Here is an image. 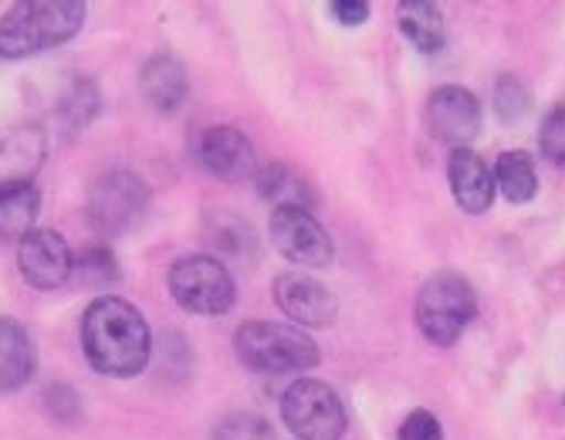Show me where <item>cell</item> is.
I'll return each instance as SVG.
<instances>
[{"label": "cell", "instance_id": "7402d4cb", "mask_svg": "<svg viewBox=\"0 0 565 440\" xmlns=\"http://www.w3.org/2000/svg\"><path fill=\"white\" fill-rule=\"evenodd\" d=\"M207 244L217 255H231V258H244L254 251V230L237 221V217H217L207 227Z\"/></svg>", "mask_w": 565, "mask_h": 440}, {"label": "cell", "instance_id": "8992f818", "mask_svg": "<svg viewBox=\"0 0 565 440\" xmlns=\"http://www.w3.org/2000/svg\"><path fill=\"white\" fill-rule=\"evenodd\" d=\"M281 417L298 440H342L349 427L339 394L322 379H295L281 397Z\"/></svg>", "mask_w": 565, "mask_h": 440}, {"label": "cell", "instance_id": "cb8c5ba5", "mask_svg": "<svg viewBox=\"0 0 565 440\" xmlns=\"http://www.w3.org/2000/svg\"><path fill=\"white\" fill-rule=\"evenodd\" d=\"M214 440H278V437H275V427L265 417L234 414L214 430Z\"/></svg>", "mask_w": 565, "mask_h": 440}, {"label": "cell", "instance_id": "52a82bcc", "mask_svg": "<svg viewBox=\"0 0 565 440\" xmlns=\"http://www.w3.org/2000/svg\"><path fill=\"white\" fill-rule=\"evenodd\" d=\"M88 221L106 234L132 230L149 211V186L132 170H109L88 186Z\"/></svg>", "mask_w": 565, "mask_h": 440}, {"label": "cell", "instance_id": "e0dca14e", "mask_svg": "<svg viewBox=\"0 0 565 440\" xmlns=\"http://www.w3.org/2000/svg\"><path fill=\"white\" fill-rule=\"evenodd\" d=\"M258 193L265 201H275V207H298L312 211L316 207V190L305 180L301 170H291L285 163H275L268 170H258Z\"/></svg>", "mask_w": 565, "mask_h": 440}, {"label": "cell", "instance_id": "6da1fadb", "mask_svg": "<svg viewBox=\"0 0 565 440\" xmlns=\"http://www.w3.org/2000/svg\"><path fill=\"white\" fill-rule=\"evenodd\" d=\"M82 350L98 373L136 376L149 363L152 332L146 315L132 302L119 296H102L82 315Z\"/></svg>", "mask_w": 565, "mask_h": 440}, {"label": "cell", "instance_id": "44dd1931", "mask_svg": "<svg viewBox=\"0 0 565 440\" xmlns=\"http://www.w3.org/2000/svg\"><path fill=\"white\" fill-rule=\"evenodd\" d=\"M95 116H98V85L92 78H72L58 99V122L68 132H78Z\"/></svg>", "mask_w": 565, "mask_h": 440}, {"label": "cell", "instance_id": "9a60e30c", "mask_svg": "<svg viewBox=\"0 0 565 440\" xmlns=\"http://www.w3.org/2000/svg\"><path fill=\"white\" fill-rule=\"evenodd\" d=\"M139 88H142V99L152 109H157L160 116H173L186 103L190 78H186V68L180 65V58H173V55H152L142 65Z\"/></svg>", "mask_w": 565, "mask_h": 440}, {"label": "cell", "instance_id": "7c38bea8", "mask_svg": "<svg viewBox=\"0 0 565 440\" xmlns=\"http://www.w3.org/2000/svg\"><path fill=\"white\" fill-rule=\"evenodd\" d=\"M427 126L440 142L468 150V142L481 132V103L468 88L440 85L427 103Z\"/></svg>", "mask_w": 565, "mask_h": 440}, {"label": "cell", "instance_id": "3957f363", "mask_svg": "<svg viewBox=\"0 0 565 440\" xmlns=\"http://www.w3.org/2000/svg\"><path fill=\"white\" fill-rule=\"evenodd\" d=\"M234 353L250 373H298L322 359L316 339L285 322H244L234 332Z\"/></svg>", "mask_w": 565, "mask_h": 440}, {"label": "cell", "instance_id": "d6986e66", "mask_svg": "<svg viewBox=\"0 0 565 440\" xmlns=\"http://www.w3.org/2000/svg\"><path fill=\"white\" fill-rule=\"evenodd\" d=\"M494 183L511 204H529L539 190V173H535V160L525 150H511L501 153L494 163Z\"/></svg>", "mask_w": 565, "mask_h": 440}, {"label": "cell", "instance_id": "ac0fdd59", "mask_svg": "<svg viewBox=\"0 0 565 440\" xmlns=\"http://www.w3.org/2000/svg\"><path fill=\"white\" fill-rule=\"evenodd\" d=\"M396 21H399V31L406 34V41L414 44L417 52L434 55L444 47V18L430 0H403L396 8Z\"/></svg>", "mask_w": 565, "mask_h": 440}, {"label": "cell", "instance_id": "83f0119b", "mask_svg": "<svg viewBox=\"0 0 565 440\" xmlns=\"http://www.w3.org/2000/svg\"><path fill=\"white\" fill-rule=\"evenodd\" d=\"M542 146L555 163H565V106H558L542 129Z\"/></svg>", "mask_w": 565, "mask_h": 440}, {"label": "cell", "instance_id": "4316f807", "mask_svg": "<svg viewBox=\"0 0 565 440\" xmlns=\"http://www.w3.org/2000/svg\"><path fill=\"white\" fill-rule=\"evenodd\" d=\"M44 404H47V410L55 414L58 420H75L82 414V404H78L75 389L68 383H51L44 389Z\"/></svg>", "mask_w": 565, "mask_h": 440}, {"label": "cell", "instance_id": "2e32d148", "mask_svg": "<svg viewBox=\"0 0 565 440\" xmlns=\"http://www.w3.org/2000/svg\"><path fill=\"white\" fill-rule=\"evenodd\" d=\"M38 366L34 342L18 319L0 315V394H14L28 386Z\"/></svg>", "mask_w": 565, "mask_h": 440}, {"label": "cell", "instance_id": "4fadbf2b", "mask_svg": "<svg viewBox=\"0 0 565 440\" xmlns=\"http://www.w3.org/2000/svg\"><path fill=\"white\" fill-rule=\"evenodd\" d=\"M275 302H278V309L288 319H295L298 325H312V329H326L339 315V302H335L332 291L322 281L308 278L301 271L278 275V281H275Z\"/></svg>", "mask_w": 565, "mask_h": 440}, {"label": "cell", "instance_id": "277c9868", "mask_svg": "<svg viewBox=\"0 0 565 440\" xmlns=\"http://www.w3.org/2000/svg\"><path fill=\"white\" fill-rule=\"evenodd\" d=\"M478 312V296L468 285V278H460L454 271H440L424 281L420 296H417V329L430 342V346H454V342L465 335Z\"/></svg>", "mask_w": 565, "mask_h": 440}, {"label": "cell", "instance_id": "f1b7e54d", "mask_svg": "<svg viewBox=\"0 0 565 440\" xmlns=\"http://www.w3.org/2000/svg\"><path fill=\"white\" fill-rule=\"evenodd\" d=\"M329 11H332L335 21H342V24H349V28L370 21V4H366V0H332Z\"/></svg>", "mask_w": 565, "mask_h": 440}, {"label": "cell", "instance_id": "484cf974", "mask_svg": "<svg viewBox=\"0 0 565 440\" xmlns=\"http://www.w3.org/2000/svg\"><path fill=\"white\" fill-rule=\"evenodd\" d=\"M396 440H444V427L430 410H409L396 430Z\"/></svg>", "mask_w": 565, "mask_h": 440}, {"label": "cell", "instance_id": "d4e9b609", "mask_svg": "<svg viewBox=\"0 0 565 440\" xmlns=\"http://www.w3.org/2000/svg\"><path fill=\"white\" fill-rule=\"evenodd\" d=\"M532 99H529V88L515 78V75H504L494 88V109L504 122H515L529 112Z\"/></svg>", "mask_w": 565, "mask_h": 440}, {"label": "cell", "instance_id": "9c48e42d", "mask_svg": "<svg viewBox=\"0 0 565 440\" xmlns=\"http://www.w3.org/2000/svg\"><path fill=\"white\" fill-rule=\"evenodd\" d=\"M18 268L24 281L38 291H55L62 288L72 271H75V251L68 240L55 230L34 227L21 244H18Z\"/></svg>", "mask_w": 565, "mask_h": 440}, {"label": "cell", "instance_id": "8fae6325", "mask_svg": "<svg viewBox=\"0 0 565 440\" xmlns=\"http://www.w3.org/2000/svg\"><path fill=\"white\" fill-rule=\"evenodd\" d=\"M196 157L203 170L221 183L258 180V153H254L250 139L234 126H211L196 142Z\"/></svg>", "mask_w": 565, "mask_h": 440}, {"label": "cell", "instance_id": "5bb4252c", "mask_svg": "<svg viewBox=\"0 0 565 440\" xmlns=\"http://www.w3.org/2000/svg\"><path fill=\"white\" fill-rule=\"evenodd\" d=\"M450 190L460 211L484 214L494 204V170L475 150H454L447 163Z\"/></svg>", "mask_w": 565, "mask_h": 440}, {"label": "cell", "instance_id": "ba28073f", "mask_svg": "<svg viewBox=\"0 0 565 440\" xmlns=\"http://www.w3.org/2000/svg\"><path fill=\"white\" fill-rule=\"evenodd\" d=\"M271 244L278 255H285L298 268H326L332 265L335 244L329 230L312 217V211H298V207H275L271 221Z\"/></svg>", "mask_w": 565, "mask_h": 440}, {"label": "cell", "instance_id": "603a6c76", "mask_svg": "<svg viewBox=\"0 0 565 440\" xmlns=\"http://www.w3.org/2000/svg\"><path fill=\"white\" fill-rule=\"evenodd\" d=\"M85 285H113L119 281V265L109 248H85L75 255V271Z\"/></svg>", "mask_w": 565, "mask_h": 440}, {"label": "cell", "instance_id": "ffe728a7", "mask_svg": "<svg viewBox=\"0 0 565 440\" xmlns=\"http://www.w3.org/2000/svg\"><path fill=\"white\" fill-rule=\"evenodd\" d=\"M41 211V193L34 186L0 193V240H24L34 230Z\"/></svg>", "mask_w": 565, "mask_h": 440}, {"label": "cell", "instance_id": "5b68a950", "mask_svg": "<svg viewBox=\"0 0 565 440\" xmlns=\"http://www.w3.org/2000/svg\"><path fill=\"white\" fill-rule=\"evenodd\" d=\"M167 285L177 305L193 315H227L237 299L227 265L214 255H186L173 261Z\"/></svg>", "mask_w": 565, "mask_h": 440}, {"label": "cell", "instance_id": "30bf717a", "mask_svg": "<svg viewBox=\"0 0 565 440\" xmlns=\"http://www.w3.org/2000/svg\"><path fill=\"white\" fill-rule=\"evenodd\" d=\"M47 157V136L38 122L0 126V193L34 186V176Z\"/></svg>", "mask_w": 565, "mask_h": 440}, {"label": "cell", "instance_id": "7a4b0ae2", "mask_svg": "<svg viewBox=\"0 0 565 440\" xmlns=\"http://www.w3.org/2000/svg\"><path fill=\"white\" fill-rule=\"evenodd\" d=\"M82 0H24L0 18V58L18 62L68 44L85 24Z\"/></svg>", "mask_w": 565, "mask_h": 440}]
</instances>
